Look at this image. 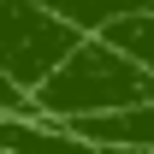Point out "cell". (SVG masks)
<instances>
[{
	"label": "cell",
	"mask_w": 154,
	"mask_h": 154,
	"mask_svg": "<svg viewBox=\"0 0 154 154\" xmlns=\"http://www.w3.org/2000/svg\"><path fill=\"white\" fill-rule=\"evenodd\" d=\"M154 101V77L136 71L131 59L107 48L101 36H83L71 54L54 65L48 83H36L24 95V113L42 119V125H89V119H113V113H136Z\"/></svg>",
	"instance_id": "obj_1"
},
{
	"label": "cell",
	"mask_w": 154,
	"mask_h": 154,
	"mask_svg": "<svg viewBox=\"0 0 154 154\" xmlns=\"http://www.w3.org/2000/svg\"><path fill=\"white\" fill-rule=\"evenodd\" d=\"M77 30L65 18H54L36 0H0V83L30 95L36 83L54 77V65L77 48Z\"/></svg>",
	"instance_id": "obj_2"
},
{
	"label": "cell",
	"mask_w": 154,
	"mask_h": 154,
	"mask_svg": "<svg viewBox=\"0 0 154 154\" xmlns=\"http://www.w3.org/2000/svg\"><path fill=\"white\" fill-rule=\"evenodd\" d=\"M0 154H101V148H89L83 136L42 125L30 113H0Z\"/></svg>",
	"instance_id": "obj_3"
},
{
	"label": "cell",
	"mask_w": 154,
	"mask_h": 154,
	"mask_svg": "<svg viewBox=\"0 0 154 154\" xmlns=\"http://www.w3.org/2000/svg\"><path fill=\"white\" fill-rule=\"evenodd\" d=\"M36 6H48L54 18H65L77 36H101L107 24L131 18V12H142L148 0H36Z\"/></svg>",
	"instance_id": "obj_4"
},
{
	"label": "cell",
	"mask_w": 154,
	"mask_h": 154,
	"mask_svg": "<svg viewBox=\"0 0 154 154\" xmlns=\"http://www.w3.org/2000/svg\"><path fill=\"white\" fill-rule=\"evenodd\" d=\"M101 42H107V48H119L136 71H148V77H154V0L142 6V12H131V18L107 24V30H101Z\"/></svg>",
	"instance_id": "obj_5"
},
{
	"label": "cell",
	"mask_w": 154,
	"mask_h": 154,
	"mask_svg": "<svg viewBox=\"0 0 154 154\" xmlns=\"http://www.w3.org/2000/svg\"><path fill=\"white\" fill-rule=\"evenodd\" d=\"M0 113H24V95H18V89H6V83H0Z\"/></svg>",
	"instance_id": "obj_6"
}]
</instances>
